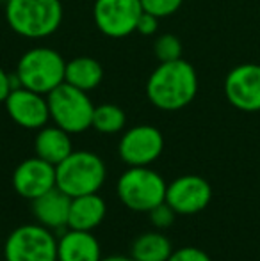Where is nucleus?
Wrapping results in <instances>:
<instances>
[{"label":"nucleus","instance_id":"f257e3e1","mask_svg":"<svg viewBox=\"0 0 260 261\" xmlns=\"http://www.w3.org/2000/svg\"><path fill=\"white\" fill-rule=\"evenodd\" d=\"M198 94V73L184 59L159 62L146 82V98L166 112L185 109Z\"/></svg>","mask_w":260,"mask_h":261},{"label":"nucleus","instance_id":"f03ea898","mask_svg":"<svg viewBox=\"0 0 260 261\" xmlns=\"http://www.w3.org/2000/svg\"><path fill=\"white\" fill-rule=\"evenodd\" d=\"M6 20L21 38H49L61 27L63 4L61 0H7Z\"/></svg>","mask_w":260,"mask_h":261},{"label":"nucleus","instance_id":"7ed1b4c3","mask_svg":"<svg viewBox=\"0 0 260 261\" xmlns=\"http://www.w3.org/2000/svg\"><path fill=\"white\" fill-rule=\"evenodd\" d=\"M105 176L104 160L93 151H72L56 165V187L69 197L97 194L105 183Z\"/></svg>","mask_w":260,"mask_h":261},{"label":"nucleus","instance_id":"20e7f679","mask_svg":"<svg viewBox=\"0 0 260 261\" xmlns=\"http://www.w3.org/2000/svg\"><path fill=\"white\" fill-rule=\"evenodd\" d=\"M64 69L66 61L59 52L46 46H36L20 57L14 76L21 87L49 94L64 82Z\"/></svg>","mask_w":260,"mask_h":261},{"label":"nucleus","instance_id":"39448f33","mask_svg":"<svg viewBox=\"0 0 260 261\" xmlns=\"http://www.w3.org/2000/svg\"><path fill=\"white\" fill-rule=\"evenodd\" d=\"M168 183L148 165L129 167L116 183L118 197L132 212H146L166 201Z\"/></svg>","mask_w":260,"mask_h":261},{"label":"nucleus","instance_id":"423d86ee","mask_svg":"<svg viewBox=\"0 0 260 261\" xmlns=\"http://www.w3.org/2000/svg\"><path fill=\"white\" fill-rule=\"evenodd\" d=\"M50 119L68 134H82L93 123L94 105L86 91L63 82L46 94Z\"/></svg>","mask_w":260,"mask_h":261},{"label":"nucleus","instance_id":"0eeeda50","mask_svg":"<svg viewBox=\"0 0 260 261\" xmlns=\"http://www.w3.org/2000/svg\"><path fill=\"white\" fill-rule=\"evenodd\" d=\"M6 261H57V240L41 224H25L13 231L4 244Z\"/></svg>","mask_w":260,"mask_h":261},{"label":"nucleus","instance_id":"6e6552de","mask_svg":"<svg viewBox=\"0 0 260 261\" xmlns=\"http://www.w3.org/2000/svg\"><path fill=\"white\" fill-rule=\"evenodd\" d=\"M141 14V0H94L93 6V18L98 31L112 39L134 34Z\"/></svg>","mask_w":260,"mask_h":261},{"label":"nucleus","instance_id":"1a4fd4ad","mask_svg":"<svg viewBox=\"0 0 260 261\" xmlns=\"http://www.w3.org/2000/svg\"><path fill=\"white\" fill-rule=\"evenodd\" d=\"M164 137L159 128L152 124L132 126L122 135L118 144V155L130 167L150 165L162 155Z\"/></svg>","mask_w":260,"mask_h":261},{"label":"nucleus","instance_id":"9d476101","mask_svg":"<svg viewBox=\"0 0 260 261\" xmlns=\"http://www.w3.org/2000/svg\"><path fill=\"white\" fill-rule=\"evenodd\" d=\"M6 112L18 126L27 128V130H39L46 126L50 119L49 100L46 94L36 93L27 87H14L7 94Z\"/></svg>","mask_w":260,"mask_h":261},{"label":"nucleus","instance_id":"9b49d317","mask_svg":"<svg viewBox=\"0 0 260 261\" xmlns=\"http://www.w3.org/2000/svg\"><path fill=\"white\" fill-rule=\"evenodd\" d=\"M212 199V187L205 178L185 174L173 179L166 189V203L177 215H195L203 212Z\"/></svg>","mask_w":260,"mask_h":261},{"label":"nucleus","instance_id":"f8f14e48","mask_svg":"<svg viewBox=\"0 0 260 261\" xmlns=\"http://www.w3.org/2000/svg\"><path fill=\"white\" fill-rule=\"evenodd\" d=\"M228 103L243 112L260 110V64H239L225 79Z\"/></svg>","mask_w":260,"mask_h":261},{"label":"nucleus","instance_id":"ddd939ff","mask_svg":"<svg viewBox=\"0 0 260 261\" xmlns=\"http://www.w3.org/2000/svg\"><path fill=\"white\" fill-rule=\"evenodd\" d=\"M13 187L18 196L34 201L56 187V165L39 156L27 158L14 169Z\"/></svg>","mask_w":260,"mask_h":261},{"label":"nucleus","instance_id":"4468645a","mask_svg":"<svg viewBox=\"0 0 260 261\" xmlns=\"http://www.w3.org/2000/svg\"><path fill=\"white\" fill-rule=\"evenodd\" d=\"M69 204H72V197L54 187L52 190L32 201V213L41 226L49 229H63L68 227Z\"/></svg>","mask_w":260,"mask_h":261},{"label":"nucleus","instance_id":"2eb2a0df","mask_svg":"<svg viewBox=\"0 0 260 261\" xmlns=\"http://www.w3.org/2000/svg\"><path fill=\"white\" fill-rule=\"evenodd\" d=\"M102 247L91 231L69 229L57 240V261H100Z\"/></svg>","mask_w":260,"mask_h":261},{"label":"nucleus","instance_id":"dca6fc26","mask_svg":"<svg viewBox=\"0 0 260 261\" xmlns=\"http://www.w3.org/2000/svg\"><path fill=\"white\" fill-rule=\"evenodd\" d=\"M107 206L105 201L97 194H86V196L72 197L69 204L68 227L80 231H93L105 219Z\"/></svg>","mask_w":260,"mask_h":261},{"label":"nucleus","instance_id":"f3484780","mask_svg":"<svg viewBox=\"0 0 260 261\" xmlns=\"http://www.w3.org/2000/svg\"><path fill=\"white\" fill-rule=\"evenodd\" d=\"M34 151L36 156L43 158L49 164L59 165L73 151L72 134H68L57 124L39 128L34 139Z\"/></svg>","mask_w":260,"mask_h":261},{"label":"nucleus","instance_id":"a211bd4d","mask_svg":"<svg viewBox=\"0 0 260 261\" xmlns=\"http://www.w3.org/2000/svg\"><path fill=\"white\" fill-rule=\"evenodd\" d=\"M102 80H104V68L97 59L80 55L66 62L64 82L69 86L89 93L100 86Z\"/></svg>","mask_w":260,"mask_h":261},{"label":"nucleus","instance_id":"6ab92c4d","mask_svg":"<svg viewBox=\"0 0 260 261\" xmlns=\"http://www.w3.org/2000/svg\"><path fill=\"white\" fill-rule=\"evenodd\" d=\"M171 252L173 245L170 238L159 231H150L134 240L130 258L134 261H168Z\"/></svg>","mask_w":260,"mask_h":261},{"label":"nucleus","instance_id":"aec40b11","mask_svg":"<svg viewBox=\"0 0 260 261\" xmlns=\"http://www.w3.org/2000/svg\"><path fill=\"white\" fill-rule=\"evenodd\" d=\"M127 124V114L122 107L112 103H102L94 107L93 112V123L91 128L105 135L118 134L125 128Z\"/></svg>","mask_w":260,"mask_h":261},{"label":"nucleus","instance_id":"412c9836","mask_svg":"<svg viewBox=\"0 0 260 261\" xmlns=\"http://www.w3.org/2000/svg\"><path fill=\"white\" fill-rule=\"evenodd\" d=\"M153 54L159 59V62H170L182 59V43L177 36L162 34L155 39L153 45Z\"/></svg>","mask_w":260,"mask_h":261},{"label":"nucleus","instance_id":"4be33fe9","mask_svg":"<svg viewBox=\"0 0 260 261\" xmlns=\"http://www.w3.org/2000/svg\"><path fill=\"white\" fill-rule=\"evenodd\" d=\"M182 4H184V0H141L143 11L153 14L159 20L175 14L182 7Z\"/></svg>","mask_w":260,"mask_h":261},{"label":"nucleus","instance_id":"5701e85b","mask_svg":"<svg viewBox=\"0 0 260 261\" xmlns=\"http://www.w3.org/2000/svg\"><path fill=\"white\" fill-rule=\"evenodd\" d=\"M148 215H150V220H152L153 226L159 227V229H166V227H170L171 224L175 222V215H177V213H175V210L164 201V203H160L159 206L150 210Z\"/></svg>","mask_w":260,"mask_h":261},{"label":"nucleus","instance_id":"b1692460","mask_svg":"<svg viewBox=\"0 0 260 261\" xmlns=\"http://www.w3.org/2000/svg\"><path fill=\"white\" fill-rule=\"evenodd\" d=\"M168 261H212L210 256L198 247H180L171 252Z\"/></svg>","mask_w":260,"mask_h":261},{"label":"nucleus","instance_id":"393cba45","mask_svg":"<svg viewBox=\"0 0 260 261\" xmlns=\"http://www.w3.org/2000/svg\"><path fill=\"white\" fill-rule=\"evenodd\" d=\"M157 29H159V18L143 11L141 18L137 21V27H135V32H139L141 36H153Z\"/></svg>","mask_w":260,"mask_h":261},{"label":"nucleus","instance_id":"a878e982","mask_svg":"<svg viewBox=\"0 0 260 261\" xmlns=\"http://www.w3.org/2000/svg\"><path fill=\"white\" fill-rule=\"evenodd\" d=\"M14 87H20V84H18L16 76H11L9 73L6 71V69L0 66V103H4L7 98V94L11 93V89H14Z\"/></svg>","mask_w":260,"mask_h":261},{"label":"nucleus","instance_id":"bb28decb","mask_svg":"<svg viewBox=\"0 0 260 261\" xmlns=\"http://www.w3.org/2000/svg\"><path fill=\"white\" fill-rule=\"evenodd\" d=\"M100 261H134V259L127 258V256H111V258H102Z\"/></svg>","mask_w":260,"mask_h":261},{"label":"nucleus","instance_id":"cd10ccee","mask_svg":"<svg viewBox=\"0 0 260 261\" xmlns=\"http://www.w3.org/2000/svg\"><path fill=\"white\" fill-rule=\"evenodd\" d=\"M0 2H4V4H6V2H7V0H0Z\"/></svg>","mask_w":260,"mask_h":261}]
</instances>
